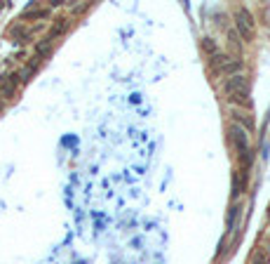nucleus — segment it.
<instances>
[{
    "mask_svg": "<svg viewBox=\"0 0 270 264\" xmlns=\"http://www.w3.org/2000/svg\"><path fill=\"white\" fill-rule=\"evenodd\" d=\"M223 92L228 94L230 102H238V104H247L249 106V80L242 76V73L225 78Z\"/></svg>",
    "mask_w": 270,
    "mask_h": 264,
    "instance_id": "1",
    "label": "nucleus"
},
{
    "mask_svg": "<svg viewBox=\"0 0 270 264\" xmlns=\"http://www.w3.org/2000/svg\"><path fill=\"white\" fill-rule=\"evenodd\" d=\"M235 26H238L240 38H244V40H252V38H254L256 24H254L252 12H249L247 7H238V10H235Z\"/></svg>",
    "mask_w": 270,
    "mask_h": 264,
    "instance_id": "2",
    "label": "nucleus"
},
{
    "mask_svg": "<svg viewBox=\"0 0 270 264\" xmlns=\"http://www.w3.org/2000/svg\"><path fill=\"white\" fill-rule=\"evenodd\" d=\"M228 135H230L233 146L240 151V156H247V154H249V132H247L242 125L233 123L230 127H228Z\"/></svg>",
    "mask_w": 270,
    "mask_h": 264,
    "instance_id": "3",
    "label": "nucleus"
},
{
    "mask_svg": "<svg viewBox=\"0 0 270 264\" xmlns=\"http://www.w3.org/2000/svg\"><path fill=\"white\" fill-rule=\"evenodd\" d=\"M19 85H21L19 73H10V76L0 78V97H2V99H12Z\"/></svg>",
    "mask_w": 270,
    "mask_h": 264,
    "instance_id": "4",
    "label": "nucleus"
},
{
    "mask_svg": "<svg viewBox=\"0 0 270 264\" xmlns=\"http://www.w3.org/2000/svg\"><path fill=\"white\" fill-rule=\"evenodd\" d=\"M10 35L15 38L16 43H29L31 38H33V29L24 26V24H15V26L10 29Z\"/></svg>",
    "mask_w": 270,
    "mask_h": 264,
    "instance_id": "5",
    "label": "nucleus"
},
{
    "mask_svg": "<svg viewBox=\"0 0 270 264\" xmlns=\"http://www.w3.org/2000/svg\"><path fill=\"white\" fill-rule=\"evenodd\" d=\"M68 26H71V19L68 17H59V19H54V24H52V29H49V38L54 40V38H59V35H64V33L68 31Z\"/></svg>",
    "mask_w": 270,
    "mask_h": 264,
    "instance_id": "6",
    "label": "nucleus"
},
{
    "mask_svg": "<svg viewBox=\"0 0 270 264\" xmlns=\"http://www.w3.org/2000/svg\"><path fill=\"white\" fill-rule=\"evenodd\" d=\"M52 15V7H40V5H31L29 10L21 15V19H47V17Z\"/></svg>",
    "mask_w": 270,
    "mask_h": 264,
    "instance_id": "7",
    "label": "nucleus"
},
{
    "mask_svg": "<svg viewBox=\"0 0 270 264\" xmlns=\"http://www.w3.org/2000/svg\"><path fill=\"white\" fill-rule=\"evenodd\" d=\"M52 43H54V40H52L49 35H45L43 40H38V43H35V47H33L35 57H38V59H45V57H49V52H52Z\"/></svg>",
    "mask_w": 270,
    "mask_h": 264,
    "instance_id": "8",
    "label": "nucleus"
},
{
    "mask_svg": "<svg viewBox=\"0 0 270 264\" xmlns=\"http://www.w3.org/2000/svg\"><path fill=\"white\" fill-rule=\"evenodd\" d=\"M40 62H43V59L33 57V59H31V62L26 64V66H24L21 71H19V78H21V83H29L31 78L35 76V71H38V66H40Z\"/></svg>",
    "mask_w": 270,
    "mask_h": 264,
    "instance_id": "9",
    "label": "nucleus"
},
{
    "mask_svg": "<svg viewBox=\"0 0 270 264\" xmlns=\"http://www.w3.org/2000/svg\"><path fill=\"white\" fill-rule=\"evenodd\" d=\"M252 264H270V246L256 248L254 257H252Z\"/></svg>",
    "mask_w": 270,
    "mask_h": 264,
    "instance_id": "10",
    "label": "nucleus"
},
{
    "mask_svg": "<svg viewBox=\"0 0 270 264\" xmlns=\"http://www.w3.org/2000/svg\"><path fill=\"white\" fill-rule=\"evenodd\" d=\"M240 71H242V62H240V59H228V64L221 69V73H223V76H228V78L238 76Z\"/></svg>",
    "mask_w": 270,
    "mask_h": 264,
    "instance_id": "11",
    "label": "nucleus"
},
{
    "mask_svg": "<svg viewBox=\"0 0 270 264\" xmlns=\"http://www.w3.org/2000/svg\"><path fill=\"white\" fill-rule=\"evenodd\" d=\"M233 116H235V121H238V125L242 123V127H244L247 132H249V130H254V121H252V118L247 116V113H240V111H235Z\"/></svg>",
    "mask_w": 270,
    "mask_h": 264,
    "instance_id": "12",
    "label": "nucleus"
},
{
    "mask_svg": "<svg viewBox=\"0 0 270 264\" xmlns=\"http://www.w3.org/2000/svg\"><path fill=\"white\" fill-rule=\"evenodd\" d=\"M202 50L209 54V57H214V54H219V45L214 43V38H202Z\"/></svg>",
    "mask_w": 270,
    "mask_h": 264,
    "instance_id": "13",
    "label": "nucleus"
},
{
    "mask_svg": "<svg viewBox=\"0 0 270 264\" xmlns=\"http://www.w3.org/2000/svg\"><path fill=\"white\" fill-rule=\"evenodd\" d=\"M238 215H240V205H233L230 212H228V231L235 229V219H238Z\"/></svg>",
    "mask_w": 270,
    "mask_h": 264,
    "instance_id": "14",
    "label": "nucleus"
},
{
    "mask_svg": "<svg viewBox=\"0 0 270 264\" xmlns=\"http://www.w3.org/2000/svg\"><path fill=\"white\" fill-rule=\"evenodd\" d=\"M92 5L90 2H78V5H71V15H82V12H87Z\"/></svg>",
    "mask_w": 270,
    "mask_h": 264,
    "instance_id": "15",
    "label": "nucleus"
},
{
    "mask_svg": "<svg viewBox=\"0 0 270 264\" xmlns=\"http://www.w3.org/2000/svg\"><path fill=\"white\" fill-rule=\"evenodd\" d=\"M228 38H230V45L235 47V50H240V33L230 31V33H228Z\"/></svg>",
    "mask_w": 270,
    "mask_h": 264,
    "instance_id": "16",
    "label": "nucleus"
},
{
    "mask_svg": "<svg viewBox=\"0 0 270 264\" xmlns=\"http://www.w3.org/2000/svg\"><path fill=\"white\" fill-rule=\"evenodd\" d=\"M240 194V179H238V175L233 177V196H238Z\"/></svg>",
    "mask_w": 270,
    "mask_h": 264,
    "instance_id": "17",
    "label": "nucleus"
},
{
    "mask_svg": "<svg viewBox=\"0 0 270 264\" xmlns=\"http://www.w3.org/2000/svg\"><path fill=\"white\" fill-rule=\"evenodd\" d=\"M0 10H2V2H0Z\"/></svg>",
    "mask_w": 270,
    "mask_h": 264,
    "instance_id": "18",
    "label": "nucleus"
}]
</instances>
